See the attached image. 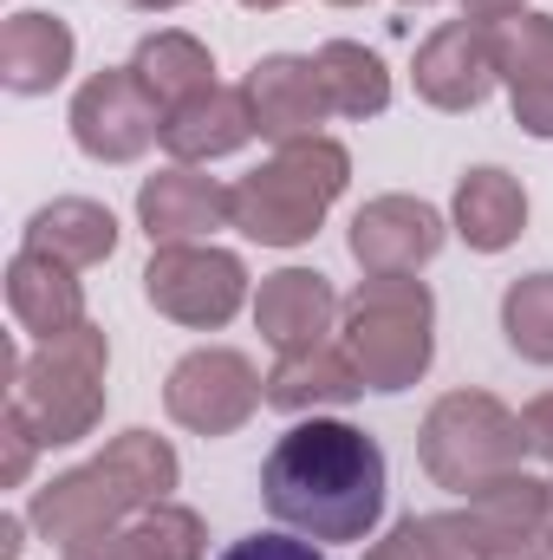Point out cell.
I'll use <instances>...</instances> for the list:
<instances>
[{"mask_svg":"<svg viewBox=\"0 0 553 560\" xmlns=\"http://www.w3.org/2000/svg\"><path fill=\"white\" fill-rule=\"evenodd\" d=\"M385 450L358 423L299 418L286 436H274L261 463V502L280 528L332 548V541H372L385 515Z\"/></svg>","mask_w":553,"mask_h":560,"instance_id":"6da1fadb","label":"cell"},{"mask_svg":"<svg viewBox=\"0 0 553 560\" xmlns=\"http://www.w3.org/2000/svg\"><path fill=\"white\" fill-rule=\"evenodd\" d=\"M404 7H436V0H404Z\"/></svg>","mask_w":553,"mask_h":560,"instance_id":"f35d334b","label":"cell"},{"mask_svg":"<svg viewBox=\"0 0 553 560\" xmlns=\"http://www.w3.org/2000/svg\"><path fill=\"white\" fill-rule=\"evenodd\" d=\"M449 229H456L475 255L515 248L521 229H528V189H521V176H508L502 163L462 170V183H456V196H449Z\"/></svg>","mask_w":553,"mask_h":560,"instance_id":"ac0fdd59","label":"cell"},{"mask_svg":"<svg viewBox=\"0 0 553 560\" xmlns=\"http://www.w3.org/2000/svg\"><path fill=\"white\" fill-rule=\"evenodd\" d=\"M26 528H33L26 509H20V515H0V560H20V548H26L20 535H26Z\"/></svg>","mask_w":553,"mask_h":560,"instance_id":"d6a6232c","label":"cell"},{"mask_svg":"<svg viewBox=\"0 0 553 560\" xmlns=\"http://www.w3.org/2000/svg\"><path fill=\"white\" fill-rule=\"evenodd\" d=\"M138 229L150 248H183V242H209L215 229H228V183L202 176L196 163H169L138 183Z\"/></svg>","mask_w":553,"mask_h":560,"instance_id":"7c38bea8","label":"cell"},{"mask_svg":"<svg viewBox=\"0 0 553 560\" xmlns=\"http://www.w3.org/2000/svg\"><path fill=\"white\" fill-rule=\"evenodd\" d=\"M482 560H553L548 541H521V548H502V555H482Z\"/></svg>","mask_w":553,"mask_h":560,"instance_id":"836d02e7","label":"cell"},{"mask_svg":"<svg viewBox=\"0 0 553 560\" xmlns=\"http://www.w3.org/2000/svg\"><path fill=\"white\" fill-rule=\"evenodd\" d=\"M125 7H138V13H169V7H189V0H125Z\"/></svg>","mask_w":553,"mask_h":560,"instance_id":"e575fe53","label":"cell"},{"mask_svg":"<svg viewBox=\"0 0 553 560\" xmlns=\"http://www.w3.org/2000/svg\"><path fill=\"white\" fill-rule=\"evenodd\" d=\"M20 248L52 255L66 268H98L118 255V215L92 196H52L46 209H33V222L20 229Z\"/></svg>","mask_w":553,"mask_h":560,"instance_id":"44dd1931","label":"cell"},{"mask_svg":"<svg viewBox=\"0 0 553 560\" xmlns=\"http://www.w3.org/2000/svg\"><path fill=\"white\" fill-rule=\"evenodd\" d=\"M326 7H365V0H326Z\"/></svg>","mask_w":553,"mask_h":560,"instance_id":"74e56055","label":"cell"},{"mask_svg":"<svg viewBox=\"0 0 553 560\" xmlns=\"http://www.w3.org/2000/svg\"><path fill=\"white\" fill-rule=\"evenodd\" d=\"M143 300L189 326V332H222L242 306H248V268L235 248L215 242H183V248H150L143 268Z\"/></svg>","mask_w":553,"mask_h":560,"instance_id":"52a82bcc","label":"cell"},{"mask_svg":"<svg viewBox=\"0 0 553 560\" xmlns=\"http://www.w3.org/2000/svg\"><path fill=\"white\" fill-rule=\"evenodd\" d=\"M131 72H138L143 92L156 98V112H163V118H169L176 105H189V98L215 92V52H209L196 33H183V26L143 33L138 52H131Z\"/></svg>","mask_w":553,"mask_h":560,"instance_id":"603a6c76","label":"cell"},{"mask_svg":"<svg viewBox=\"0 0 553 560\" xmlns=\"http://www.w3.org/2000/svg\"><path fill=\"white\" fill-rule=\"evenodd\" d=\"M72 143L92 156V163H138L150 143H163V112L156 98L138 85L131 66H105L92 72L79 92H72Z\"/></svg>","mask_w":553,"mask_h":560,"instance_id":"9c48e42d","label":"cell"},{"mask_svg":"<svg viewBox=\"0 0 553 560\" xmlns=\"http://www.w3.org/2000/svg\"><path fill=\"white\" fill-rule=\"evenodd\" d=\"M508 13H528V0H462V20H475V26H495Z\"/></svg>","mask_w":553,"mask_h":560,"instance_id":"1f68e13d","label":"cell"},{"mask_svg":"<svg viewBox=\"0 0 553 560\" xmlns=\"http://www.w3.org/2000/svg\"><path fill=\"white\" fill-rule=\"evenodd\" d=\"M319 79H326V98H332V118H385L391 112V72L372 46L358 39H326L319 52Z\"/></svg>","mask_w":553,"mask_h":560,"instance_id":"cb8c5ba5","label":"cell"},{"mask_svg":"<svg viewBox=\"0 0 553 560\" xmlns=\"http://www.w3.org/2000/svg\"><path fill=\"white\" fill-rule=\"evenodd\" d=\"M339 346L365 392H411L436 359V300L416 275H365L339 306Z\"/></svg>","mask_w":553,"mask_h":560,"instance_id":"5b68a950","label":"cell"},{"mask_svg":"<svg viewBox=\"0 0 553 560\" xmlns=\"http://www.w3.org/2000/svg\"><path fill=\"white\" fill-rule=\"evenodd\" d=\"M131 541H138V560H202L209 555V535H202V515L183 509V502H150L143 515L125 522Z\"/></svg>","mask_w":553,"mask_h":560,"instance_id":"484cf974","label":"cell"},{"mask_svg":"<svg viewBox=\"0 0 553 560\" xmlns=\"http://www.w3.org/2000/svg\"><path fill=\"white\" fill-rule=\"evenodd\" d=\"M0 443H7L0 482H7V489H20V482H26V469H33V456H39V443H33V436H26V430H20L13 418H0Z\"/></svg>","mask_w":553,"mask_h":560,"instance_id":"f546056e","label":"cell"},{"mask_svg":"<svg viewBox=\"0 0 553 560\" xmlns=\"http://www.w3.org/2000/svg\"><path fill=\"white\" fill-rule=\"evenodd\" d=\"M548 548H553V482H548Z\"/></svg>","mask_w":553,"mask_h":560,"instance_id":"8d00e7d4","label":"cell"},{"mask_svg":"<svg viewBox=\"0 0 553 560\" xmlns=\"http://www.w3.org/2000/svg\"><path fill=\"white\" fill-rule=\"evenodd\" d=\"M222 560H326L319 555V541H306V535H242V541H228Z\"/></svg>","mask_w":553,"mask_h":560,"instance_id":"83f0119b","label":"cell"},{"mask_svg":"<svg viewBox=\"0 0 553 560\" xmlns=\"http://www.w3.org/2000/svg\"><path fill=\"white\" fill-rule=\"evenodd\" d=\"M521 430H528V450H534L541 463H553V392H541V398L521 411Z\"/></svg>","mask_w":553,"mask_h":560,"instance_id":"4dcf8cb0","label":"cell"},{"mask_svg":"<svg viewBox=\"0 0 553 560\" xmlns=\"http://www.w3.org/2000/svg\"><path fill=\"white\" fill-rule=\"evenodd\" d=\"M352 183V150L339 138H299L280 143L261 170L228 183V229H242L261 248H299L319 235L326 209Z\"/></svg>","mask_w":553,"mask_h":560,"instance_id":"277c9868","label":"cell"},{"mask_svg":"<svg viewBox=\"0 0 553 560\" xmlns=\"http://www.w3.org/2000/svg\"><path fill=\"white\" fill-rule=\"evenodd\" d=\"M59 560H138V541H131V528H105V535L59 548Z\"/></svg>","mask_w":553,"mask_h":560,"instance_id":"f1b7e54d","label":"cell"},{"mask_svg":"<svg viewBox=\"0 0 553 560\" xmlns=\"http://www.w3.org/2000/svg\"><path fill=\"white\" fill-rule=\"evenodd\" d=\"M502 332H508L515 359L553 365V268L508 280V293H502Z\"/></svg>","mask_w":553,"mask_h":560,"instance_id":"d4e9b609","label":"cell"},{"mask_svg":"<svg viewBox=\"0 0 553 560\" xmlns=\"http://www.w3.org/2000/svg\"><path fill=\"white\" fill-rule=\"evenodd\" d=\"M528 450V430H521V411H508L495 392H443L430 411H423V430H416V463L436 489L449 495H475L502 476L521 469Z\"/></svg>","mask_w":553,"mask_h":560,"instance_id":"8992f818","label":"cell"},{"mask_svg":"<svg viewBox=\"0 0 553 560\" xmlns=\"http://www.w3.org/2000/svg\"><path fill=\"white\" fill-rule=\"evenodd\" d=\"M358 392H365V378L339 339H326L313 352H280L274 372H268V405L286 418H319L326 405H352Z\"/></svg>","mask_w":553,"mask_h":560,"instance_id":"7402d4cb","label":"cell"},{"mask_svg":"<svg viewBox=\"0 0 553 560\" xmlns=\"http://www.w3.org/2000/svg\"><path fill=\"white\" fill-rule=\"evenodd\" d=\"M248 112H255V131L274 143H299L319 138V125L332 118V98H326V79H319V59L306 52H268L255 72H248Z\"/></svg>","mask_w":553,"mask_h":560,"instance_id":"5bb4252c","label":"cell"},{"mask_svg":"<svg viewBox=\"0 0 553 560\" xmlns=\"http://www.w3.org/2000/svg\"><path fill=\"white\" fill-rule=\"evenodd\" d=\"M72 59H79V33L59 13H39V7L7 13V26H0V85L13 98H46L52 85H66Z\"/></svg>","mask_w":553,"mask_h":560,"instance_id":"2e32d148","label":"cell"},{"mask_svg":"<svg viewBox=\"0 0 553 560\" xmlns=\"http://www.w3.org/2000/svg\"><path fill=\"white\" fill-rule=\"evenodd\" d=\"M365 560H482V555L469 548L456 515H404L385 541L365 548Z\"/></svg>","mask_w":553,"mask_h":560,"instance_id":"4316f807","label":"cell"},{"mask_svg":"<svg viewBox=\"0 0 553 560\" xmlns=\"http://www.w3.org/2000/svg\"><path fill=\"white\" fill-rule=\"evenodd\" d=\"M411 85L430 112H475L502 79H495V39L475 20H443L416 46Z\"/></svg>","mask_w":553,"mask_h":560,"instance_id":"8fae6325","label":"cell"},{"mask_svg":"<svg viewBox=\"0 0 553 560\" xmlns=\"http://www.w3.org/2000/svg\"><path fill=\"white\" fill-rule=\"evenodd\" d=\"M261 405H268V378L235 346H196L163 378V411H169V423H183L196 436H235Z\"/></svg>","mask_w":553,"mask_h":560,"instance_id":"ba28073f","label":"cell"},{"mask_svg":"<svg viewBox=\"0 0 553 560\" xmlns=\"http://www.w3.org/2000/svg\"><path fill=\"white\" fill-rule=\"evenodd\" d=\"M456 528L469 535L475 555H502V548H521V541H548V482L515 469L489 489L469 495V509H456Z\"/></svg>","mask_w":553,"mask_h":560,"instance_id":"d6986e66","label":"cell"},{"mask_svg":"<svg viewBox=\"0 0 553 560\" xmlns=\"http://www.w3.org/2000/svg\"><path fill=\"white\" fill-rule=\"evenodd\" d=\"M339 306L345 300L332 293V280L319 275V268H280L255 293V326L274 346V359L280 352H313V346H326Z\"/></svg>","mask_w":553,"mask_h":560,"instance_id":"9a60e30c","label":"cell"},{"mask_svg":"<svg viewBox=\"0 0 553 560\" xmlns=\"http://www.w3.org/2000/svg\"><path fill=\"white\" fill-rule=\"evenodd\" d=\"M242 7H255V13H280V7H293V0H242Z\"/></svg>","mask_w":553,"mask_h":560,"instance_id":"d590c367","label":"cell"},{"mask_svg":"<svg viewBox=\"0 0 553 560\" xmlns=\"http://www.w3.org/2000/svg\"><path fill=\"white\" fill-rule=\"evenodd\" d=\"M495 39V79L508 85L515 125L528 138H553V13H508L489 26Z\"/></svg>","mask_w":553,"mask_h":560,"instance_id":"4fadbf2b","label":"cell"},{"mask_svg":"<svg viewBox=\"0 0 553 560\" xmlns=\"http://www.w3.org/2000/svg\"><path fill=\"white\" fill-rule=\"evenodd\" d=\"M79 268H66V261H52V255H33V248H20L13 261H7V313H13V326L39 346V339H59V332H72V326H85V287H79Z\"/></svg>","mask_w":553,"mask_h":560,"instance_id":"e0dca14e","label":"cell"},{"mask_svg":"<svg viewBox=\"0 0 553 560\" xmlns=\"http://www.w3.org/2000/svg\"><path fill=\"white\" fill-rule=\"evenodd\" d=\"M183 463L176 450L156 436V430H125L105 443V456L52 476L46 489L26 495V522L39 541H85V535H105V528H125L131 515H143L150 502H163L176 489Z\"/></svg>","mask_w":553,"mask_h":560,"instance_id":"7a4b0ae2","label":"cell"},{"mask_svg":"<svg viewBox=\"0 0 553 560\" xmlns=\"http://www.w3.org/2000/svg\"><path fill=\"white\" fill-rule=\"evenodd\" d=\"M449 222L423 196H372L352 215V261L365 275H416L443 255Z\"/></svg>","mask_w":553,"mask_h":560,"instance_id":"30bf717a","label":"cell"},{"mask_svg":"<svg viewBox=\"0 0 553 560\" xmlns=\"http://www.w3.org/2000/svg\"><path fill=\"white\" fill-rule=\"evenodd\" d=\"M261 138L255 131V112H248V92L242 85H215V92H202V98H189V105H176L169 118H163V150H169V163H222V156H235V150H248V143Z\"/></svg>","mask_w":553,"mask_h":560,"instance_id":"ffe728a7","label":"cell"},{"mask_svg":"<svg viewBox=\"0 0 553 560\" xmlns=\"http://www.w3.org/2000/svg\"><path fill=\"white\" fill-rule=\"evenodd\" d=\"M105 372H111V339L92 319L39 346L13 339L7 346V418L39 450L85 443L105 418Z\"/></svg>","mask_w":553,"mask_h":560,"instance_id":"3957f363","label":"cell"}]
</instances>
